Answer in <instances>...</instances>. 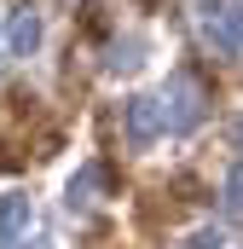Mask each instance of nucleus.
Here are the masks:
<instances>
[{
    "instance_id": "9d476101",
    "label": "nucleus",
    "mask_w": 243,
    "mask_h": 249,
    "mask_svg": "<svg viewBox=\"0 0 243 249\" xmlns=\"http://www.w3.org/2000/svg\"><path fill=\"white\" fill-rule=\"evenodd\" d=\"M12 249H52V238H23V244H12Z\"/></svg>"
},
{
    "instance_id": "7ed1b4c3",
    "label": "nucleus",
    "mask_w": 243,
    "mask_h": 249,
    "mask_svg": "<svg viewBox=\"0 0 243 249\" xmlns=\"http://www.w3.org/2000/svg\"><path fill=\"white\" fill-rule=\"evenodd\" d=\"M203 35L220 58H243V0H226L214 18H203Z\"/></svg>"
},
{
    "instance_id": "423d86ee",
    "label": "nucleus",
    "mask_w": 243,
    "mask_h": 249,
    "mask_svg": "<svg viewBox=\"0 0 243 249\" xmlns=\"http://www.w3.org/2000/svg\"><path fill=\"white\" fill-rule=\"evenodd\" d=\"M29 220H35L29 191H0V244H23L29 238Z\"/></svg>"
},
{
    "instance_id": "9b49d317",
    "label": "nucleus",
    "mask_w": 243,
    "mask_h": 249,
    "mask_svg": "<svg viewBox=\"0 0 243 249\" xmlns=\"http://www.w3.org/2000/svg\"><path fill=\"white\" fill-rule=\"evenodd\" d=\"M232 151H243V116H232Z\"/></svg>"
},
{
    "instance_id": "f257e3e1",
    "label": "nucleus",
    "mask_w": 243,
    "mask_h": 249,
    "mask_svg": "<svg viewBox=\"0 0 243 249\" xmlns=\"http://www.w3.org/2000/svg\"><path fill=\"white\" fill-rule=\"evenodd\" d=\"M162 110H168V133H197V127H203L208 99H203L197 75H185V70L168 75V87H162Z\"/></svg>"
},
{
    "instance_id": "39448f33",
    "label": "nucleus",
    "mask_w": 243,
    "mask_h": 249,
    "mask_svg": "<svg viewBox=\"0 0 243 249\" xmlns=\"http://www.w3.org/2000/svg\"><path fill=\"white\" fill-rule=\"evenodd\" d=\"M99 191H104V162H81V168L64 180V209H69V214H81V209H93V203H99Z\"/></svg>"
},
{
    "instance_id": "6e6552de",
    "label": "nucleus",
    "mask_w": 243,
    "mask_h": 249,
    "mask_svg": "<svg viewBox=\"0 0 243 249\" xmlns=\"http://www.w3.org/2000/svg\"><path fill=\"white\" fill-rule=\"evenodd\" d=\"M220 209H226V220H243V157L226 168V180H220Z\"/></svg>"
},
{
    "instance_id": "0eeeda50",
    "label": "nucleus",
    "mask_w": 243,
    "mask_h": 249,
    "mask_svg": "<svg viewBox=\"0 0 243 249\" xmlns=\"http://www.w3.org/2000/svg\"><path fill=\"white\" fill-rule=\"evenodd\" d=\"M145 53H151V41H145V35H122L116 47L104 53V75H133V70L145 64Z\"/></svg>"
},
{
    "instance_id": "1a4fd4ad",
    "label": "nucleus",
    "mask_w": 243,
    "mask_h": 249,
    "mask_svg": "<svg viewBox=\"0 0 243 249\" xmlns=\"http://www.w3.org/2000/svg\"><path fill=\"white\" fill-rule=\"evenodd\" d=\"M174 249H226V232H220V226L208 220V226H191V232H185Z\"/></svg>"
},
{
    "instance_id": "f03ea898",
    "label": "nucleus",
    "mask_w": 243,
    "mask_h": 249,
    "mask_svg": "<svg viewBox=\"0 0 243 249\" xmlns=\"http://www.w3.org/2000/svg\"><path fill=\"white\" fill-rule=\"evenodd\" d=\"M122 133H127L133 151H151V145L168 133V110H162V99H156V93H133V99H122Z\"/></svg>"
},
{
    "instance_id": "20e7f679",
    "label": "nucleus",
    "mask_w": 243,
    "mask_h": 249,
    "mask_svg": "<svg viewBox=\"0 0 243 249\" xmlns=\"http://www.w3.org/2000/svg\"><path fill=\"white\" fill-rule=\"evenodd\" d=\"M41 35H47V18L35 6H12V18H6V53L12 58H29L41 47Z\"/></svg>"
}]
</instances>
